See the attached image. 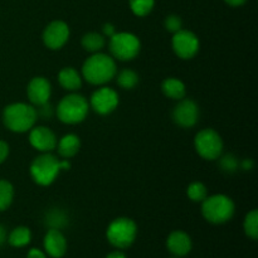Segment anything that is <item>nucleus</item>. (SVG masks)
<instances>
[{
    "label": "nucleus",
    "mask_w": 258,
    "mask_h": 258,
    "mask_svg": "<svg viewBox=\"0 0 258 258\" xmlns=\"http://www.w3.org/2000/svg\"><path fill=\"white\" fill-rule=\"evenodd\" d=\"M115 58L105 53H92L82 66L83 78L91 85H105L116 76Z\"/></svg>",
    "instance_id": "1"
},
{
    "label": "nucleus",
    "mask_w": 258,
    "mask_h": 258,
    "mask_svg": "<svg viewBox=\"0 0 258 258\" xmlns=\"http://www.w3.org/2000/svg\"><path fill=\"white\" fill-rule=\"evenodd\" d=\"M38 112L32 105L15 102L8 105L3 112V121L7 128L17 134L27 133L34 127L37 122Z\"/></svg>",
    "instance_id": "2"
},
{
    "label": "nucleus",
    "mask_w": 258,
    "mask_h": 258,
    "mask_svg": "<svg viewBox=\"0 0 258 258\" xmlns=\"http://www.w3.org/2000/svg\"><path fill=\"white\" fill-rule=\"evenodd\" d=\"M202 203V214L209 223L223 224L234 214L233 201L224 194L207 197Z\"/></svg>",
    "instance_id": "3"
},
{
    "label": "nucleus",
    "mask_w": 258,
    "mask_h": 258,
    "mask_svg": "<svg viewBox=\"0 0 258 258\" xmlns=\"http://www.w3.org/2000/svg\"><path fill=\"white\" fill-rule=\"evenodd\" d=\"M90 103L82 95L71 93L64 96L57 106V116L63 123L76 125L87 117Z\"/></svg>",
    "instance_id": "4"
},
{
    "label": "nucleus",
    "mask_w": 258,
    "mask_h": 258,
    "mask_svg": "<svg viewBox=\"0 0 258 258\" xmlns=\"http://www.w3.org/2000/svg\"><path fill=\"white\" fill-rule=\"evenodd\" d=\"M138 236V226L135 222L126 217L113 219L108 226L106 237L113 247L118 249L128 248Z\"/></svg>",
    "instance_id": "5"
},
{
    "label": "nucleus",
    "mask_w": 258,
    "mask_h": 258,
    "mask_svg": "<svg viewBox=\"0 0 258 258\" xmlns=\"http://www.w3.org/2000/svg\"><path fill=\"white\" fill-rule=\"evenodd\" d=\"M59 173V159L50 153H42L30 164V176L42 186L50 185Z\"/></svg>",
    "instance_id": "6"
},
{
    "label": "nucleus",
    "mask_w": 258,
    "mask_h": 258,
    "mask_svg": "<svg viewBox=\"0 0 258 258\" xmlns=\"http://www.w3.org/2000/svg\"><path fill=\"white\" fill-rule=\"evenodd\" d=\"M141 49L140 39L128 32H116L110 38V52L118 60H131L138 57Z\"/></svg>",
    "instance_id": "7"
},
{
    "label": "nucleus",
    "mask_w": 258,
    "mask_h": 258,
    "mask_svg": "<svg viewBox=\"0 0 258 258\" xmlns=\"http://www.w3.org/2000/svg\"><path fill=\"white\" fill-rule=\"evenodd\" d=\"M194 146L199 155L206 160H216L223 151V140L213 128L199 131L194 139Z\"/></svg>",
    "instance_id": "8"
},
{
    "label": "nucleus",
    "mask_w": 258,
    "mask_h": 258,
    "mask_svg": "<svg viewBox=\"0 0 258 258\" xmlns=\"http://www.w3.org/2000/svg\"><path fill=\"white\" fill-rule=\"evenodd\" d=\"M171 45L179 58L191 59L199 50V39L190 30L180 29L179 32L174 33Z\"/></svg>",
    "instance_id": "9"
},
{
    "label": "nucleus",
    "mask_w": 258,
    "mask_h": 258,
    "mask_svg": "<svg viewBox=\"0 0 258 258\" xmlns=\"http://www.w3.org/2000/svg\"><path fill=\"white\" fill-rule=\"evenodd\" d=\"M42 38L47 48L53 50L60 49L70 39V27L62 20H54L45 27Z\"/></svg>",
    "instance_id": "10"
},
{
    "label": "nucleus",
    "mask_w": 258,
    "mask_h": 258,
    "mask_svg": "<svg viewBox=\"0 0 258 258\" xmlns=\"http://www.w3.org/2000/svg\"><path fill=\"white\" fill-rule=\"evenodd\" d=\"M173 120L180 127H193L199 120V107L193 100L181 98L173 110Z\"/></svg>",
    "instance_id": "11"
},
{
    "label": "nucleus",
    "mask_w": 258,
    "mask_h": 258,
    "mask_svg": "<svg viewBox=\"0 0 258 258\" xmlns=\"http://www.w3.org/2000/svg\"><path fill=\"white\" fill-rule=\"evenodd\" d=\"M91 107L100 115H108L118 106V95L110 87L98 88L93 92L90 100Z\"/></svg>",
    "instance_id": "12"
},
{
    "label": "nucleus",
    "mask_w": 258,
    "mask_h": 258,
    "mask_svg": "<svg viewBox=\"0 0 258 258\" xmlns=\"http://www.w3.org/2000/svg\"><path fill=\"white\" fill-rule=\"evenodd\" d=\"M29 143L40 153H50L57 148V136L50 128L45 126H37L30 128Z\"/></svg>",
    "instance_id": "13"
},
{
    "label": "nucleus",
    "mask_w": 258,
    "mask_h": 258,
    "mask_svg": "<svg viewBox=\"0 0 258 258\" xmlns=\"http://www.w3.org/2000/svg\"><path fill=\"white\" fill-rule=\"evenodd\" d=\"M50 93H52V87L47 78L34 77L28 83V98L34 106H42L47 103L50 98Z\"/></svg>",
    "instance_id": "14"
},
{
    "label": "nucleus",
    "mask_w": 258,
    "mask_h": 258,
    "mask_svg": "<svg viewBox=\"0 0 258 258\" xmlns=\"http://www.w3.org/2000/svg\"><path fill=\"white\" fill-rule=\"evenodd\" d=\"M44 249L50 257L62 258L67 252V241L59 229L50 228L44 236Z\"/></svg>",
    "instance_id": "15"
},
{
    "label": "nucleus",
    "mask_w": 258,
    "mask_h": 258,
    "mask_svg": "<svg viewBox=\"0 0 258 258\" xmlns=\"http://www.w3.org/2000/svg\"><path fill=\"white\" fill-rule=\"evenodd\" d=\"M166 247L176 257L186 256L191 251V239L183 231H174L166 239Z\"/></svg>",
    "instance_id": "16"
},
{
    "label": "nucleus",
    "mask_w": 258,
    "mask_h": 258,
    "mask_svg": "<svg viewBox=\"0 0 258 258\" xmlns=\"http://www.w3.org/2000/svg\"><path fill=\"white\" fill-rule=\"evenodd\" d=\"M58 81L64 90L71 91V92L78 91L82 86V78L73 67L62 68L58 73Z\"/></svg>",
    "instance_id": "17"
},
{
    "label": "nucleus",
    "mask_w": 258,
    "mask_h": 258,
    "mask_svg": "<svg viewBox=\"0 0 258 258\" xmlns=\"http://www.w3.org/2000/svg\"><path fill=\"white\" fill-rule=\"evenodd\" d=\"M80 148L81 140L77 135H75V134H67V135L63 136V138L57 143L58 154H59L63 159L73 158V156L80 151Z\"/></svg>",
    "instance_id": "18"
},
{
    "label": "nucleus",
    "mask_w": 258,
    "mask_h": 258,
    "mask_svg": "<svg viewBox=\"0 0 258 258\" xmlns=\"http://www.w3.org/2000/svg\"><path fill=\"white\" fill-rule=\"evenodd\" d=\"M161 90H163L164 95H165L166 97L171 98V100H176V101L185 97V93H186L185 85H184L180 80L174 77L164 80L163 85H161Z\"/></svg>",
    "instance_id": "19"
},
{
    "label": "nucleus",
    "mask_w": 258,
    "mask_h": 258,
    "mask_svg": "<svg viewBox=\"0 0 258 258\" xmlns=\"http://www.w3.org/2000/svg\"><path fill=\"white\" fill-rule=\"evenodd\" d=\"M30 241H32V232L28 227H17L8 236V242H9L10 246L17 247V248L28 246Z\"/></svg>",
    "instance_id": "20"
},
{
    "label": "nucleus",
    "mask_w": 258,
    "mask_h": 258,
    "mask_svg": "<svg viewBox=\"0 0 258 258\" xmlns=\"http://www.w3.org/2000/svg\"><path fill=\"white\" fill-rule=\"evenodd\" d=\"M82 47L83 49L87 50L90 53H98L103 49L106 44V40L105 37L100 33H95V32H91L87 33L82 37Z\"/></svg>",
    "instance_id": "21"
},
{
    "label": "nucleus",
    "mask_w": 258,
    "mask_h": 258,
    "mask_svg": "<svg viewBox=\"0 0 258 258\" xmlns=\"http://www.w3.org/2000/svg\"><path fill=\"white\" fill-rule=\"evenodd\" d=\"M13 198H14V188L12 183L0 179V212H4L9 208L10 204L13 203Z\"/></svg>",
    "instance_id": "22"
},
{
    "label": "nucleus",
    "mask_w": 258,
    "mask_h": 258,
    "mask_svg": "<svg viewBox=\"0 0 258 258\" xmlns=\"http://www.w3.org/2000/svg\"><path fill=\"white\" fill-rule=\"evenodd\" d=\"M67 222L68 219L64 212L57 208L49 211L47 213V216H45V224L49 227V229L53 228V229H59L60 231V228H63V227L67 224Z\"/></svg>",
    "instance_id": "23"
},
{
    "label": "nucleus",
    "mask_w": 258,
    "mask_h": 258,
    "mask_svg": "<svg viewBox=\"0 0 258 258\" xmlns=\"http://www.w3.org/2000/svg\"><path fill=\"white\" fill-rule=\"evenodd\" d=\"M243 228L246 236L256 241L258 238V212L256 209L251 211L246 216L243 222Z\"/></svg>",
    "instance_id": "24"
},
{
    "label": "nucleus",
    "mask_w": 258,
    "mask_h": 258,
    "mask_svg": "<svg viewBox=\"0 0 258 258\" xmlns=\"http://www.w3.org/2000/svg\"><path fill=\"white\" fill-rule=\"evenodd\" d=\"M139 83V75L133 70H123L117 75V85L123 90H133Z\"/></svg>",
    "instance_id": "25"
},
{
    "label": "nucleus",
    "mask_w": 258,
    "mask_h": 258,
    "mask_svg": "<svg viewBox=\"0 0 258 258\" xmlns=\"http://www.w3.org/2000/svg\"><path fill=\"white\" fill-rule=\"evenodd\" d=\"M131 10L138 17H146L151 13L155 0H128Z\"/></svg>",
    "instance_id": "26"
},
{
    "label": "nucleus",
    "mask_w": 258,
    "mask_h": 258,
    "mask_svg": "<svg viewBox=\"0 0 258 258\" xmlns=\"http://www.w3.org/2000/svg\"><path fill=\"white\" fill-rule=\"evenodd\" d=\"M189 199L193 202H203L208 197V189L201 181H194L186 189Z\"/></svg>",
    "instance_id": "27"
},
{
    "label": "nucleus",
    "mask_w": 258,
    "mask_h": 258,
    "mask_svg": "<svg viewBox=\"0 0 258 258\" xmlns=\"http://www.w3.org/2000/svg\"><path fill=\"white\" fill-rule=\"evenodd\" d=\"M219 165H221L222 170L226 171V173H233V171H236L238 169L239 163L236 156L232 155V154H227V155H224L221 159Z\"/></svg>",
    "instance_id": "28"
},
{
    "label": "nucleus",
    "mask_w": 258,
    "mask_h": 258,
    "mask_svg": "<svg viewBox=\"0 0 258 258\" xmlns=\"http://www.w3.org/2000/svg\"><path fill=\"white\" fill-rule=\"evenodd\" d=\"M164 25H165V29L170 33H176L181 29L183 27V22H181L180 17L178 15H169V17L165 18V22H164Z\"/></svg>",
    "instance_id": "29"
},
{
    "label": "nucleus",
    "mask_w": 258,
    "mask_h": 258,
    "mask_svg": "<svg viewBox=\"0 0 258 258\" xmlns=\"http://www.w3.org/2000/svg\"><path fill=\"white\" fill-rule=\"evenodd\" d=\"M9 156V145L5 141L0 140V164L4 163Z\"/></svg>",
    "instance_id": "30"
},
{
    "label": "nucleus",
    "mask_w": 258,
    "mask_h": 258,
    "mask_svg": "<svg viewBox=\"0 0 258 258\" xmlns=\"http://www.w3.org/2000/svg\"><path fill=\"white\" fill-rule=\"evenodd\" d=\"M27 258H47V257H45V254L43 253L40 249L32 248V249H29V252H28Z\"/></svg>",
    "instance_id": "31"
},
{
    "label": "nucleus",
    "mask_w": 258,
    "mask_h": 258,
    "mask_svg": "<svg viewBox=\"0 0 258 258\" xmlns=\"http://www.w3.org/2000/svg\"><path fill=\"white\" fill-rule=\"evenodd\" d=\"M115 33H116V29H115V27H113L112 24L107 23V24L103 25V34L107 35L108 38L112 37V35L115 34Z\"/></svg>",
    "instance_id": "32"
},
{
    "label": "nucleus",
    "mask_w": 258,
    "mask_h": 258,
    "mask_svg": "<svg viewBox=\"0 0 258 258\" xmlns=\"http://www.w3.org/2000/svg\"><path fill=\"white\" fill-rule=\"evenodd\" d=\"M7 239H8L7 231H5L4 226H2V224H0V247L5 243V241H7Z\"/></svg>",
    "instance_id": "33"
},
{
    "label": "nucleus",
    "mask_w": 258,
    "mask_h": 258,
    "mask_svg": "<svg viewBox=\"0 0 258 258\" xmlns=\"http://www.w3.org/2000/svg\"><path fill=\"white\" fill-rule=\"evenodd\" d=\"M224 2L228 5H231V7H241V5H243L247 0H224Z\"/></svg>",
    "instance_id": "34"
},
{
    "label": "nucleus",
    "mask_w": 258,
    "mask_h": 258,
    "mask_svg": "<svg viewBox=\"0 0 258 258\" xmlns=\"http://www.w3.org/2000/svg\"><path fill=\"white\" fill-rule=\"evenodd\" d=\"M106 258H126L125 254L120 251H115V252H111L110 254H107Z\"/></svg>",
    "instance_id": "35"
},
{
    "label": "nucleus",
    "mask_w": 258,
    "mask_h": 258,
    "mask_svg": "<svg viewBox=\"0 0 258 258\" xmlns=\"http://www.w3.org/2000/svg\"><path fill=\"white\" fill-rule=\"evenodd\" d=\"M252 165H253V163H252V161L249 160V159H246V160H243L241 163L242 169H244V170H248V169H251Z\"/></svg>",
    "instance_id": "36"
},
{
    "label": "nucleus",
    "mask_w": 258,
    "mask_h": 258,
    "mask_svg": "<svg viewBox=\"0 0 258 258\" xmlns=\"http://www.w3.org/2000/svg\"><path fill=\"white\" fill-rule=\"evenodd\" d=\"M176 258H178V257H176Z\"/></svg>",
    "instance_id": "37"
}]
</instances>
